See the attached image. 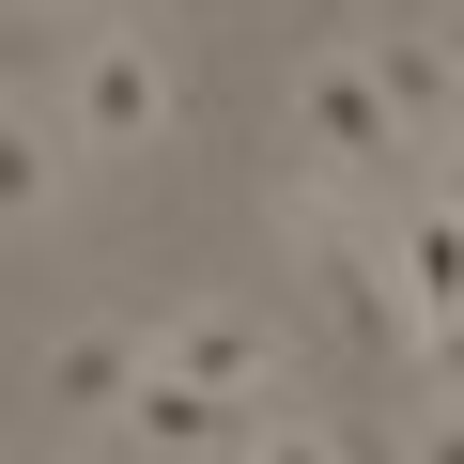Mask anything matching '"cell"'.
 <instances>
[{
    "instance_id": "obj_4",
    "label": "cell",
    "mask_w": 464,
    "mask_h": 464,
    "mask_svg": "<svg viewBox=\"0 0 464 464\" xmlns=\"http://www.w3.org/2000/svg\"><path fill=\"white\" fill-rule=\"evenodd\" d=\"M387 310H402V341H449L464 325V217L449 201H418L387 232Z\"/></svg>"
},
{
    "instance_id": "obj_6",
    "label": "cell",
    "mask_w": 464,
    "mask_h": 464,
    "mask_svg": "<svg viewBox=\"0 0 464 464\" xmlns=\"http://www.w3.org/2000/svg\"><path fill=\"white\" fill-rule=\"evenodd\" d=\"M140 372H155V325H78V341H47V402H63V418H124Z\"/></svg>"
},
{
    "instance_id": "obj_5",
    "label": "cell",
    "mask_w": 464,
    "mask_h": 464,
    "mask_svg": "<svg viewBox=\"0 0 464 464\" xmlns=\"http://www.w3.org/2000/svg\"><path fill=\"white\" fill-rule=\"evenodd\" d=\"M63 186H78V124L32 109V93H0V232H32Z\"/></svg>"
},
{
    "instance_id": "obj_7",
    "label": "cell",
    "mask_w": 464,
    "mask_h": 464,
    "mask_svg": "<svg viewBox=\"0 0 464 464\" xmlns=\"http://www.w3.org/2000/svg\"><path fill=\"white\" fill-rule=\"evenodd\" d=\"M372 78H387L402 140H418V124H464V63H449L433 32H372Z\"/></svg>"
},
{
    "instance_id": "obj_2",
    "label": "cell",
    "mask_w": 464,
    "mask_h": 464,
    "mask_svg": "<svg viewBox=\"0 0 464 464\" xmlns=\"http://www.w3.org/2000/svg\"><path fill=\"white\" fill-rule=\"evenodd\" d=\"M295 124H310V155H325L341 186L402 155V109H387V78H372V47H325V63L295 78Z\"/></svg>"
},
{
    "instance_id": "obj_8",
    "label": "cell",
    "mask_w": 464,
    "mask_h": 464,
    "mask_svg": "<svg viewBox=\"0 0 464 464\" xmlns=\"http://www.w3.org/2000/svg\"><path fill=\"white\" fill-rule=\"evenodd\" d=\"M124 433H140V449H170V464H201V449H217V402H201L186 372H140V402H124Z\"/></svg>"
},
{
    "instance_id": "obj_10",
    "label": "cell",
    "mask_w": 464,
    "mask_h": 464,
    "mask_svg": "<svg viewBox=\"0 0 464 464\" xmlns=\"http://www.w3.org/2000/svg\"><path fill=\"white\" fill-rule=\"evenodd\" d=\"M264 464H341V449H325V433H279V449H264Z\"/></svg>"
},
{
    "instance_id": "obj_11",
    "label": "cell",
    "mask_w": 464,
    "mask_h": 464,
    "mask_svg": "<svg viewBox=\"0 0 464 464\" xmlns=\"http://www.w3.org/2000/svg\"><path fill=\"white\" fill-rule=\"evenodd\" d=\"M433 201H449V217H464V140H449V155H433Z\"/></svg>"
},
{
    "instance_id": "obj_3",
    "label": "cell",
    "mask_w": 464,
    "mask_h": 464,
    "mask_svg": "<svg viewBox=\"0 0 464 464\" xmlns=\"http://www.w3.org/2000/svg\"><path fill=\"white\" fill-rule=\"evenodd\" d=\"M155 372H186L217 418H248V402L279 387V325H264V310H170V325H155Z\"/></svg>"
},
{
    "instance_id": "obj_1",
    "label": "cell",
    "mask_w": 464,
    "mask_h": 464,
    "mask_svg": "<svg viewBox=\"0 0 464 464\" xmlns=\"http://www.w3.org/2000/svg\"><path fill=\"white\" fill-rule=\"evenodd\" d=\"M63 124H78L93 155L170 140V47H155V32H124V16H93V32H78V63H63Z\"/></svg>"
},
{
    "instance_id": "obj_9",
    "label": "cell",
    "mask_w": 464,
    "mask_h": 464,
    "mask_svg": "<svg viewBox=\"0 0 464 464\" xmlns=\"http://www.w3.org/2000/svg\"><path fill=\"white\" fill-rule=\"evenodd\" d=\"M418 464H464V402H433V418H418Z\"/></svg>"
}]
</instances>
